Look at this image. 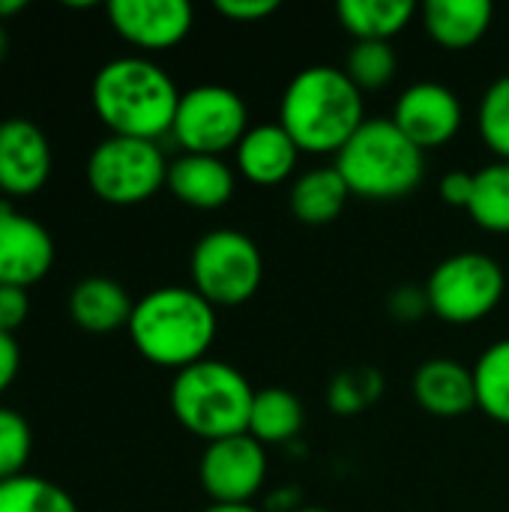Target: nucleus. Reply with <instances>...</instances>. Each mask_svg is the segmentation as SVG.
<instances>
[{"label": "nucleus", "mask_w": 509, "mask_h": 512, "mask_svg": "<svg viewBox=\"0 0 509 512\" xmlns=\"http://www.w3.org/2000/svg\"><path fill=\"white\" fill-rule=\"evenodd\" d=\"M414 399L432 417H465L477 408L474 369L462 366L453 357H432L414 375Z\"/></svg>", "instance_id": "2eb2a0df"}, {"label": "nucleus", "mask_w": 509, "mask_h": 512, "mask_svg": "<svg viewBox=\"0 0 509 512\" xmlns=\"http://www.w3.org/2000/svg\"><path fill=\"white\" fill-rule=\"evenodd\" d=\"M201 512H264L258 510V507H252V504H210L207 510Z\"/></svg>", "instance_id": "c9c22d12"}, {"label": "nucleus", "mask_w": 509, "mask_h": 512, "mask_svg": "<svg viewBox=\"0 0 509 512\" xmlns=\"http://www.w3.org/2000/svg\"><path fill=\"white\" fill-rule=\"evenodd\" d=\"M126 333L147 363L180 372L207 360L219 315L192 285H162L135 300Z\"/></svg>", "instance_id": "7ed1b4c3"}, {"label": "nucleus", "mask_w": 509, "mask_h": 512, "mask_svg": "<svg viewBox=\"0 0 509 512\" xmlns=\"http://www.w3.org/2000/svg\"><path fill=\"white\" fill-rule=\"evenodd\" d=\"M30 315V294L24 288L0 285V333L15 336Z\"/></svg>", "instance_id": "7c9ffc66"}, {"label": "nucleus", "mask_w": 509, "mask_h": 512, "mask_svg": "<svg viewBox=\"0 0 509 512\" xmlns=\"http://www.w3.org/2000/svg\"><path fill=\"white\" fill-rule=\"evenodd\" d=\"M504 291L507 273L486 252H456L444 258L426 282L429 309L456 327L489 318L504 300Z\"/></svg>", "instance_id": "6e6552de"}, {"label": "nucleus", "mask_w": 509, "mask_h": 512, "mask_svg": "<svg viewBox=\"0 0 509 512\" xmlns=\"http://www.w3.org/2000/svg\"><path fill=\"white\" fill-rule=\"evenodd\" d=\"M165 186L177 201L192 210H219L234 195V171L222 156H201V153H180L168 165Z\"/></svg>", "instance_id": "dca6fc26"}, {"label": "nucleus", "mask_w": 509, "mask_h": 512, "mask_svg": "<svg viewBox=\"0 0 509 512\" xmlns=\"http://www.w3.org/2000/svg\"><path fill=\"white\" fill-rule=\"evenodd\" d=\"M213 9L231 21H261V18H270L276 9H279V0H216Z\"/></svg>", "instance_id": "2f4dec72"}, {"label": "nucleus", "mask_w": 509, "mask_h": 512, "mask_svg": "<svg viewBox=\"0 0 509 512\" xmlns=\"http://www.w3.org/2000/svg\"><path fill=\"white\" fill-rule=\"evenodd\" d=\"M399 57L390 42H354L345 60L348 78L366 93V90H381L396 78Z\"/></svg>", "instance_id": "a878e982"}, {"label": "nucleus", "mask_w": 509, "mask_h": 512, "mask_svg": "<svg viewBox=\"0 0 509 512\" xmlns=\"http://www.w3.org/2000/svg\"><path fill=\"white\" fill-rule=\"evenodd\" d=\"M237 171L255 186H279L285 183L300 159V147L279 123L249 126L243 141L234 150Z\"/></svg>", "instance_id": "f3484780"}, {"label": "nucleus", "mask_w": 509, "mask_h": 512, "mask_svg": "<svg viewBox=\"0 0 509 512\" xmlns=\"http://www.w3.org/2000/svg\"><path fill=\"white\" fill-rule=\"evenodd\" d=\"M33 453L30 423L15 408H0V483L21 477Z\"/></svg>", "instance_id": "c85d7f7f"}, {"label": "nucleus", "mask_w": 509, "mask_h": 512, "mask_svg": "<svg viewBox=\"0 0 509 512\" xmlns=\"http://www.w3.org/2000/svg\"><path fill=\"white\" fill-rule=\"evenodd\" d=\"M249 132V108L243 96L225 84H198L180 93L171 138L183 153L222 156L237 150Z\"/></svg>", "instance_id": "1a4fd4ad"}, {"label": "nucleus", "mask_w": 509, "mask_h": 512, "mask_svg": "<svg viewBox=\"0 0 509 512\" xmlns=\"http://www.w3.org/2000/svg\"><path fill=\"white\" fill-rule=\"evenodd\" d=\"M333 165L351 195L366 201H399L423 183L426 153L393 123V117H369L336 153Z\"/></svg>", "instance_id": "39448f33"}, {"label": "nucleus", "mask_w": 509, "mask_h": 512, "mask_svg": "<svg viewBox=\"0 0 509 512\" xmlns=\"http://www.w3.org/2000/svg\"><path fill=\"white\" fill-rule=\"evenodd\" d=\"M366 120L363 90L345 69L327 63L300 69L279 102V126L294 138L300 153L336 156Z\"/></svg>", "instance_id": "f257e3e1"}, {"label": "nucleus", "mask_w": 509, "mask_h": 512, "mask_svg": "<svg viewBox=\"0 0 509 512\" xmlns=\"http://www.w3.org/2000/svg\"><path fill=\"white\" fill-rule=\"evenodd\" d=\"M132 297L129 291L108 276H87L69 294V315L72 321L93 336H105L114 330L129 327L132 318Z\"/></svg>", "instance_id": "6ab92c4d"}, {"label": "nucleus", "mask_w": 509, "mask_h": 512, "mask_svg": "<svg viewBox=\"0 0 509 512\" xmlns=\"http://www.w3.org/2000/svg\"><path fill=\"white\" fill-rule=\"evenodd\" d=\"M6 54H9V30H6V24L0 21V63H3Z\"/></svg>", "instance_id": "e433bc0d"}, {"label": "nucleus", "mask_w": 509, "mask_h": 512, "mask_svg": "<svg viewBox=\"0 0 509 512\" xmlns=\"http://www.w3.org/2000/svg\"><path fill=\"white\" fill-rule=\"evenodd\" d=\"M303 429V405L291 390L267 387L255 390L252 417H249V435L255 441L267 444H288Z\"/></svg>", "instance_id": "4be33fe9"}, {"label": "nucleus", "mask_w": 509, "mask_h": 512, "mask_svg": "<svg viewBox=\"0 0 509 512\" xmlns=\"http://www.w3.org/2000/svg\"><path fill=\"white\" fill-rule=\"evenodd\" d=\"M0 512H78V504L63 486L21 474L0 483Z\"/></svg>", "instance_id": "393cba45"}, {"label": "nucleus", "mask_w": 509, "mask_h": 512, "mask_svg": "<svg viewBox=\"0 0 509 512\" xmlns=\"http://www.w3.org/2000/svg\"><path fill=\"white\" fill-rule=\"evenodd\" d=\"M381 396V375L375 369H351L333 378L327 390V402L333 414L351 417L366 411L375 399Z\"/></svg>", "instance_id": "cd10ccee"}, {"label": "nucleus", "mask_w": 509, "mask_h": 512, "mask_svg": "<svg viewBox=\"0 0 509 512\" xmlns=\"http://www.w3.org/2000/svg\"><path fill=\"white\" fill-rule=\"evenodd\" d=\"M468 213L483 231L509 234V162L495 159L474 174V198Z\"/></svg>", "instance_id": "5701e85b"}, {"label": "nucleus", "mask_w": 509, "mask_h": 512, "mask_svg": "<svg viewBox=\"0 0 509 512\" xmlns=\"http://www.w3.org/2000/svg\"><path fill=\"white\" fill-rule=\"evenodd\" d=\"M168 402L189 435L213 444L249 432L255 390L237 366L207 357L174 372Z\"/></svg>", "instance_id": "20e7f679"}, {"label": "nucleus", "mask_w": 509, "mask_h": 512, "mask_svg": "<svg viewBox=\"0 0 509 512\" xmlns=\"http://www.w3.org/2000/svg\"><path fill=\"white\" fill-rule=\"evenodd\" d=\"M168 159L159 141L108 135L87 156L90 192L114 207H132L150 201L168 180Z\"/></svg>", "instance_id": "0eeeda50"}, {"label": "nucleus", "mask_w": 509, "mask_h": 512, "mask_svg": "<svg viewBox=\"0 0 509 512\" xmlns=\"http://www.w3.org/2000/svg\"><path fill=\"white\" fill-rule=\"evenodd\" d=\"M417 15L411 0H342L336 3L339 24L354 42H390Z\"/></svg>", "instance_id": "412c9836"}, {"label": "nucleus", "mask_w": 509, "mask_h": 512, "mask_svg": "<svg viewBox=\"0 0 509 512\" xmlns=\"http://www.w3.org/2000/svg\"><path fill=\"white\" fill-rule=\"evenodd\" d=\"M294 512H330V510H324V507H297Z\"/></svg>", "instance_id": "4c0bfd02"}, {"label": "nucleus", "mask_w": 509, "mask_h": 512, "mask_svg": "<svg viewBox=\"0 0 509 512\" xmlns=\"http://www.w3.org/2000/svg\"><path fill=\"white\" fill-rule=\"evenodd\" d=\"M423 30L447 51L474 48L492 27L495 6L489 0H426L420 6Z\"/></svg>", "instance_id": "a211bd4d"}, {"label": "nucleus", "mask_w": 509, "mask_h": 512, "mask_svg": "<svg viewBox=\"0 0 509 512\" xmlns=\"http://www.w3.org/2000/svg\"><path fill=\"white\" fill-rule=\"evenodd\" d=\"M465 111L459 96L438 81H417L405 87L393 108V123L426 153L450 144L462 129Z\"/></svg>", "instance_id": "f8f14e48"}, {"label": "nucleus", "mask_w": 509, "mask_h": 512, "mask_svg": "<svg viewBox=\"0 0 509 512\" xmlns=\"http://www.w3.org/2000/svg\"><path fill=\"white\" fill-rule=\"evenodd\" d=\"M198 477L213 504H252L267 483L264 444L249 432L213 441L204 447Z\"/></svg>", "instance_id": "9d476101"}, {"label": "nucleus", "mask_w": 509, "mask_h": 512, "mask_svg": "<svg viewBox=\"0 0 509 512\" xmlns=\"http://www.w3.org/2000/svg\"><path fill=\"white\" fill-rule=\"evenodd\" d=\"M348 198H351V189L342 180V174L336 171V165H324V168L303 171L291 183L288 207L303 225H327V222L339 219Z\"/></svg>", "instance_id": "aec40b11"}, {"label": "nucleus", "mask_w": 509, "mask_h": 512, "mask_svg": "<svg viewBox=\"0 0 509 512\" xmlns=\"http://www.w3.org/2000/svg\"><path fill=\"white\" fill-rule=\"evenodd\" d=\"M477 408L495 423L509 426V336L492 342L474 363Z\"/></svg>", "instance_id": "b1692460"}, {"label": "nucleus", "mask_w": 509, "mask_h": 512, "mask_svg": "<svg viewBox=\"0 0 509 512\" xmlns=\"http://www.w3.org/2000/svg\"><path fill=\"white\" fill-rule=\"evenodd\" d=\"M90 102L99 123L111 135L159 141L171 135L180 90L174 78L144 54L108 60L90 87Z\"/></svg>", "instance_id": "f03ea898"}, {"label": "nucleus", "mask_w": 509, "mask_h": 512, "mask_svg": "<svg viewBox=\"0 0 509 512\" xmlns=\"http://www.w3.org/2000/svg\"><path fill=\"white\" fill-rule=\"evenodd\" d=\"M21 372V348L18 339L9 333H0V396L15 384Z\"/></svg>", "instance_id": "72a5a7b5"}, {"label": "nucleus", "mask_w": 509, "mask_h": 512, "mask_svg": "<svg viewBox=\"0 0 509 512\" xmlns=\"http://www.w3.org/2000/svg\"><path fill=\"white\" fill-rule=\"evenodd\" d=\"M477 129L483 144L501 159L509 162V75L489 84L477 108Z\"/></svg>", "instance_id": "bb28decb"}, {"label": "nucleus", "mask_w": 509, "mask_h": 512, "mask_svg": "<svg viewBox=\"0 0 509 512\" xmlns=\"http://www.w3.org/2000/svg\"><path fill=\"white\" fill-rule=\"evenodd\" d=\"M105 12L114 33L144 57L180 45L195 21L186 0H111Z\"/></svg>", "instance_id": "9b49d317"}, {"label": "nucleus", "mask_w": 509, "mask_h": 512, "mask_svg": "<svg viewBox=\"0 0 509 512\" xmlns=\"http://www.w3.org/2000/svg\"><path fill=\"white\" fill-rule=\"evenodd\" d=\"M387 309L396 321H420L429 309V294L426 285H399L390 297H387Z\"/></svg>", "instance_id": "c756f323"}, {"label": "nucleus", "mask_w": 509, "mask_h": 512, "mask_svg": "<svg viewBox=\"0 0 509 512\" xmlns=\"http://www.w3.org/2000/svg\"><path fill=\"white\" fill-rule=\"evenodd\" d=\"M48 135L27 117L0 120V192L6 201L42 192L51 177Z\"/></svg>", "instance_id": "4468645a"}, {"label": "nucleus", "mask_w": 509, "mask_h": 512, "mask_svg": "<svg viewBox=\"0 0 509 512\" xmlns=\"http://www.w3.org/2000/svg\"><path fill=\"white\" fill-rule=\"evenodd\" d=\"M27 9V3L24 0H0V21L6 24L9 18H15L18 12H24Z\"/></svg>", "instance_id": "f704fd0d"}, {"label": "nucleus", "mask_w": 509, "mask_h": 512, "mask_svg": "<svg viewBox=\"0 0 509 512\" xmlns=\"http://www.w3.org/2000/svg\"><path fill=\"white\" fill-rule=\"evenodd\" d=\"M192 288L216 309L240 306L255 297L264 279V258L255 240L237 228L207 231L189 258Z\"/></svg>", "instance_id": "423d86ee"}, {"label": "nucleus", "mask_w": 509, "mask_h": 512, "mask_svg": "<svg viewBox=\"0 0 509 512\" xmlns=\"http://www.w3.org/2000/svg\"><path fill=\"white\" fill-rule=\"evenodd\" d=\"M54 267V240L42 222L0 201V285L30 288Z\"/></svg>", "instance_id": "ddd939ff"}, {"label": "nucleus", "mask_w": 509, "mask_h": 512, "mask_svg": "<svg viewBox=\"0 0 509 512\" xmlns=\"http://www.w3.org/2000/svg\"><path fill=\"white\" fill-rule=\"evenodd\" d=\"M441 198L447 204H453V207H465L468 210V204L474 198V174H468V171H450V174H444V180H441Z\"/></svg>", "instance_id": "473e14b6"}]
</instances>
